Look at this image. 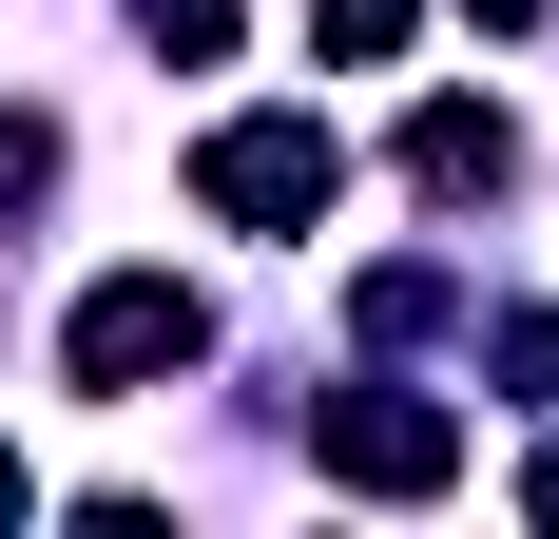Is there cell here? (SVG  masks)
Wrapping results in <instances>:
<instances>
[{
	"label": "cell",
	"instance_id": "6da1fadb",
	"mask_svg": "<svg viewBox=\"0 0 559 539\" xmlns=\"http://www.w3.org/2000/svg\"><path fill=\"white\" fill-rule=\"evenodd\" d=\"M193 347H213V309H193L174 270H116V289H78V327H58V367L97 385V405H155Z\"/></svg>",
	"mask_w": 559,
	"mask_h": 539
},
{
	"label": "cell",
	"instance_id": "7a4b0ae2",
	"mask_svg": "<svg viewBox=\"0 0 559 539\" xmlns=\"http://www.w3.org/2000/svg\"><path fill=\"white\" fill-rule=\"evenodd\" d=\"M193 193H213L231 231H329V193H347V135H329V116H231L213 155H193Z\"/></svg>",
	"mask_w": 559,
	"mask_h": 539
},
{
	"label": "cell",
	"instance_id": "3957f363",
	"mask_svg": "<svg viewBox=\"0 0 559 539\" xmlns=\"http://www.w3.org/2000/svg\"><path fill=\"white\" fill-rule=\"evenodd\" d=\"M329 482H367V501H444V482H463V424L425 405V385H347V405H329Z\"/></svg>",
	"mask_w": 559,
	"mask_h": 539
},
{
	"label": "cell",
	"instance_id": "277c9868",
	"mask_svg": "<svg viewBox=\"0 0 559 539\" xmlns=\"http://www.w3.org/2000/svg\"><path fill=\"white\" fill-rule=\"evenodd\" d=\"M502 155H521L502 97H425V116H405V173H425V193H502Z\"/></svg>",
	"mask_w": 559,
	"mask_h": 539
},
{
	"label": "cell",
	"instance_id": "5b68a950",
	"mask_svg": "<svg viewBox=\"0 0 559 539\" xmlns=\"http://www.w3.org/2000/svg\"><path fill=\"white\" fill-rule=\"evenodd\" d=\"M405 20H425V0H309V39H329L347 77H367V58H405Z\"/></svg>",
	"mask_w": 559,
	"mask_h": 539
},
{
	"label": "cell",
	"instance_id": "8992f818",
	"mask_svg": "<svg viewBox=\"0 0 559 539\" xmlns=\"http://www.w3.org/2000/svg\"><path fill=\"white\" fill-rule=\"evenodd\" d=\"M58 193V116H0V213H39Z\"/></svg>",
	"mask_w": 559,
	"mask_h": 539
},
{
	"label": "cell",
	"instance_id": "52a82bcc",
	"mask_svg": "<svg viewBox=\"0 0 559 539\" xmlns=\"http://www.w3.org/2000/svg\"><path fill=\"white\" fill-rule=\"evenodd\" d=\"M502 385H521V405H559V309H521V327H502Z\"/></svg>",
	"mask_w": 559,
	"mask_h": 539
},
{
	"label": "cell",
	"instance_id": "ba28073f",
	"mask_svg": "<svg viewBox=\"0 0 559 539\" xmlns=\"http://www.w3.org/2000/svg\"><path fill=\"white\" fill-rule=\"evenodd\" d=\"M135 20H155L174 58H231V0H135Z\"/></svg>",
	"mask_w": 559,
	"mask_h": 539
},
{
	"label": "cell",
	"instance_id": "9c48e42d",
	"mask_svg": "<svg viewBox=\"0 0 559 539\" xmlns=\"http://www.w3.org/2000/svg\"><path fill=\"white\" fill-rule=\"evenodd\" d=\"M463 20H483V39H521V20H540V0H463Z\"/></svg>",
	"mask_w": 559,
	"mask_h": 539
},
{
	"label": "cell",
	"instance_id": "30bf717a",
	"mask_svg": "<svg viewBox=\"0 0 559 539\" xmlns=\"http://www.w3.org/2000/svg\"><path fill=\"white\" fill-rule=\"evenodd\" d=\"M521 501H540V520H559V463H540V482H521Z\"/></svg>",
	"mask_w": 559,
	"mask_h": 539
},
{
	"label": "cell",
	"instance_id": "8fae6325",
	"mask_svg": "<svg viewBox=\"0 0 559 539\" xmlns=\"http://www.w3.org/2000/svg\"><path fill=\"white\" fill-rule=\"evenodd\" d=\"M0 520H20V463H0Z\"/></svg>",
	"mask_w": 559,
	"mask_h": 539
}]
</instances>
